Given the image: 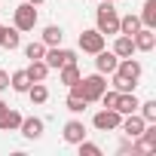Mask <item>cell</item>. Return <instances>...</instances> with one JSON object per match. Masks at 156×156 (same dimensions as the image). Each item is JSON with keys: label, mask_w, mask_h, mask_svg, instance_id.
<instances>
[{"label": "cell", "mask_w": 156, "mask_h": 156, "mask_svg": "<svg viewBox=\"0 0 156 156\" xmlns=\"http://www.w3.org/2000/svg\"><path fill=\"white\" fill-rule=\"evenodd\" d=\"M6 107H9V104H6V101H0V113H3V110H6Z\"/></svg>", "instance_id": "29"}, {"label": "cell", "mask_w": 156, "mask_h": 156, "mask_svg": "<svg viewBox=\"0 0 156 156\" xmlns=\"http://www.w3.org/2000/svg\"><path fill=\"white\" fill-rule=\"evenodd\" d=\"M119 122H122V113L113 110V107H101V110L92 116V126H95L98 132H116Z\"/></svg>", "instance_id": "5"}, {"label": "cell", "mask_w": 156, "mask_h": 156, "mask_svg": "<svg viewBox=\"0 0 156 156\" xmlns=\"http://www.w3.org/2000/svg\"><path fill=\"white\" fill-rule=\"evenodd\" d=\"M107 3H116V0H107Z\"/></svg>", "instance_id": "31"}, {"label": "cell", "mask_w": 156, "mask_h": 156, "mask_svg": "<svg viewBox=\"0 0 156 156\" xmlns=\"http://www.w3.org/2000/svg\"><path fill=\"white\" fill-rule=\"evenodd\" d=\"M138 104H141V101H138V95H135V92H119V98H116V107H113V110H119V113L126 116V113H138Z\"/></svg>", "instance_id": "12"}, {"label": "cell", "mask_w": 156, "mask_h": 156, "mask_svg": "<svg viewBox=\"0 0 156 156\" xmlns=\"http://www.w3.org/2000/svg\"><path fill=\"white\" fill-rule=\"evenodd\" d=\"M64 107H67L70 113H83V110H86V98H83V95H76V92H67Z\"/></svg>", "instance_id": "23"}, {"label": "cell", "mask_w": 156, "mask_h": 156, "mask_svg": "<svg viewBox=\"0 0 156 156\" xmlns=\"http://www.w3.org/2000/svg\"><path fill=\"white\" fill-rule=\"evenodd\" d=\"M116 76H122V80H129L132 86H138V80H141V73H144V67H141V61L138 58H119V64H116V70H113Z\"/></svg>", "instance_id": "6"}, {"label": "cell", "mask_w": 156, "mask_h": 156, "mask_svg": "<svg viewBox=\"0 0 156 156\" xmlns=\"http://www.w3.org/2000/svg\"><path fill=\"white\" fill-rule=\"evenodd\" d=\"M61 135H64V141H67V144H73V147H76V144H80V141L89 135V132H86V122H83V119H67Z\"/></svg>", "instance_id": "10"}, {"label": "cell", "mask_w": 156, "mask_h": 156, "mask_svg": "<svg viewBox=\"0 0 156 156\" xmlns=\"http://www.w3.org/2000/svg\"><path fill=\"white\" fill-rule=\"evenodd\" d=\"M70 92H76V95H83L86 98V104H92V101H98L101 98V92L107 89V80H104V73H89V76H80V83H73V86H67Z\"/></svg>", "instance_id": "1"}, {"label": "cell", "mask_w": 156, "mask_h": 156, "mask_svg": "<svg viewBox=\"0 0 156 156\" xmlns=\"http://www.w3.org/2000/svg\"><path fill=\"white\" fill-rule=\"evenodd\" d=\"M132 40H135V52H153V46H156V28H138L132 34Z\"/></svg>", "instance_id": "8"}, {"label": "cell", "mask_w": 156, "mask_h": 156, "mask_svg": "<svg viewBox=\"0 0 156 156\" xmlns=\"http://www.w3.org/2000/svg\"><path fill=\"white\" fill-rule=\"evenodd\" d=\"M0 46L9 49V52L19 49V46H22V31H19V28H6V31H3V40H0Z\"/></svg>", "instance_id": "21"}, {"label": "cell", "mask_w": 156, "mask_h": 156, "mask_svg": "<svg viewBox=\"0 0 156 156\" xmlns=\"http://www.w3.org/2000/svg\"><path fill=\"white\" fill-rule=\"evenodd\" d=\"M80 67H76V61L73 64H64V67H58V83L61 86H73V83H80Z\"/></svg>", "instance_id": "15"}, {"label": "cell", "mask_w": 156, "mask_h": 156, "mask_svg": "<svg viewBox=\"0 0 156 156\" xmlns=\"http://www.w3.org/2000/svg\"><path fill=\"white\" fill-rule=\"evenodd\" d=\"M76 150H80V156H101V147L92 144V141H86V138L76 144Z\"/></svg>", "instance_id": "26"}, {"label": "cell", "mask_w": 156, "mask_h": 156, "mask_svg": "<svg viewBox=\"0 0 156 156\" xmlns=\"http://www.w3.org/2000/svg\"><path fill=\"white\" fill-rule=\"evenodd\" d=\"M43 129H46V122H43L40 116H22V126H19V132H22L28 141H37V138H43Z\"/></svg>", "instance_id": "9"}, {"label": "cell", "mask_w": 156, "mask_h": 156, "mask_svg": "<svg viewBox=\"0 0 156 156\" xmlns=\"http://www.w3.org/2000/svg\"><path fill=\"white\" fill-rule=\"evenodd\" d=\"M138 19H141L144 28H156V0H144V6H141Z\"/></svg>", "instance_id": "18"}, {"label": "cell", "mask_w": 156, "mask_h": 156, "mask_svg": "<svg viewBox=\"0 0 156 156\" xmlns=\"http://www.w3.org/2000/svg\"><path fill=\"white\" fill-rule=\"evenodd\" d=\"M25 70H28V76H31V83H46V76H49V64H46L43 58L31 61Z\"/></svg>", "instance_id": "14"}, {"label": "cell", "mask_w": 156, "mask_h": 156, "mask_svg": "<svg viewBox=\"0 0 156 156\" xmlns=\"http://www.w3.org/2000/svg\"><path fill=\"white\" fill-rule=\"evenodd\" d=\"M19 126H22V113L19 110L6 107L3 113H0V132H19Z\"/></svg>", "instance_id": "13"}, {"label": "cell", "mask_w": 156, "mask_h": 156, "mask_svg": "<svg viewBox=\"0 0 156 156\" xmlns=\"http://www.w3.org/2000/svg\"><path fill=\"white\" fill-rule=\"evenodd\" d=\"M46 46H61V40H64V31L58 28V25H46L43 28V37H40Z\"/></svg>", "instance_id": "20"}, {"label": "cell", "mask_w": 156, "mask_h": 156, "mask_svg": "<svg viewBox=\"0 0 156 156\" xmlns=\"http://www.w3.org/2000/svg\"><path fill=\"white\" fill-rule=\"evenodd\" d=\"M95 28L107 37V34H119V12L113 9V3L101 0V6L95 9Z\"/></svg>", "instance_id": "2"}, {"label": "cell", "mask_w": 156, "mask_h": 156, "mask_svg": "<svg viewBox=\"0 0 156 156\" xmlns=\"http://www.w3.org/2000/svg\"><path fill=\"white\" fill-rule=\"evenodd\" d=\"M104 40H107V37H104L98 28H89V31H83V34H80V49H83V52H89V55H95V52H101V49H104Z\"/></svg>", "instance_id": "7"}, {"label": "cell", "mask_w": 156, "mask_h": 156, "mask_svg": "<svg viewBox=\"0 0 156 156\" xmlns=\"http://www.w3.org/2000/svg\"><path fill=\"white\" fill-rule=\"evenodd\" d=\"M116 64H119V58H116V52L110 49H101V52H95V70L98 73H113L116 70Z\"/></svg>", "instance_id": "11"}, {"label": "cell", "mask_w": 156, "mask_h": 156, "mask_svg": "<svg viewBox=\"0 0 156 156\" xmlns=\"http://www.w3.org/2000/svg\"><path fill=\"white\" fill-rule=\"evenodd\" d=\"M113 52H116V58H129V55H135V40L126 37V34H116V40H113Z\"/></svg>", "instance_id": "16"}, {"label": "cell", "mask_w": 156, "mask_h": 156, "mask_svg": "<svg viewBox=\"0 0 156 156\" xmlns=\"http://www.w3.org/2000/svg\"><path fill=\"white\" fill-rule=\"evenodd\" d=\"M3 89H9V73L0 70V92H3Z\"/></svg>", "instance_id": "27"}, {"label": "cell", "mask_w": 156, "mask_h": 156, "mask_svg": "<svg viewBox=\"0 0 156 156\" xmlns=\"http://www.w3.org/2000/svg\"><path fill=\"white\" fill-rule=\"evenodd\" d=\"M3 31H6V25H0V40H3Z\"/></svg>", "instance_id": "30"}, {"label": "cell", "mask_w": 156, "mask_h": 156, "mask_svg": "<svg viewBox=\"0 0 156 156\" xmlns=\"http://www.w3.org/2000/svg\"><path fill=\"white\" fill-rule=\"evenodd\" d=\"M43 61L49 64V70H58V67H64V64H73V61H76V52H73V49H61V46H46Z\"/></svg>", "instance_id": "4"}, {"label": "cell", "mask_w": 156, "mask_h": 156, "mask_svg": "<svg viewBox=\"0 0 156 156\" xmlns=\"http://www.w3.org/2000/svg\"><path fill=\"white\" fill-rule=\"evenodd\" d=\"M138 113L144 122H156V101H141L138 104Z\"/></svg>", "instance_id": "24"}, {"label": "cell", "mask_w": 156, "mask_h": 156, "mask_svg": "<svg viewBox=\"0 0 156 156\" xmlns=\"http://www.w3.org/2000/svg\"><path fill=\"white\" fill-rule=\"evenodd\" d=\"M138 28H144L141 25V19L135 16V12H129V16H119V34H126V37H132Z\"/></svg>", "instance_id": "19"}, {"label": "cell", "mask_w": 156, "mask_h": 156, "mask_svg": "<svg viewBox=\"0 0 156 156\" xmlns=\"http://www.w3.org/2000/svg\"><path fill=\"white\" fill-rule=\"evenodd\" d=\"M25 55H28L31 61L43 58V55H46V43H43V40H37V43H28V46H25Z\"/></svg>", "instance_id": "25"}, {"label": "cell", "mask_w": 156, "mask_h": 156, "mask_svg": "<svg viewBox=\"0 0 156 156\" xmlns=\"http://www.w3.org/2000/svg\"><path fill=\"white\" fill-rule=\"evenodd\" d=\"M28 3H31V6H40V3H46V0H28Z\"/></svg>", "instance_id": "28"}, {"label": "cell", "mask_w": 156, "mask_h": 156, "mask_svg": "<svg viewBox=\"0 0 156 156\" xmlns=\"http://www.w3.org/2000/svg\"><path fill=\"white\" fill-rule=\"evenodd\" d=\"M25 95H28V98H31L34 104H46V101H49V89H46L43 83H31Z\"/></svg>", "instance_id": "22"}, {"label": "cell", "mask_w": 156, "mask_h": 156, "mask_svg": "<svg viewBox=\"0 0 156 156\" xmlns=\"http://www.w3.org/2000/svg\"><path fill=\"white\" fill-rule=\"evenodd\" d=\"M28 86H31V76H28V70H12L9 73V89L12 92H28Z\"/></svg>", "instance_id": "17"}, {"label": "cell", "mask_w": 156, "mask_h": 156, "mask_svg": "<svg viewBox=\"0 0 156 156\" xmlns=\"http://www.w3.org/2000/svg\"><path fill=\"white\" fill-rule=\"evenodd\" d=\"M12 28H19V31H34V28H37V6H31L28 0L19 3L16 12H12Z\"/></svg>", "instance_id": "3"}]
</instances>
